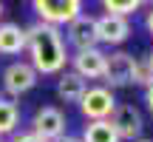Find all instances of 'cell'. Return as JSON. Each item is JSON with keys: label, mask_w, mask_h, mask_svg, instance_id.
I'll list each match as a JSON object with an SVG mask.
<instances>
[{"label": "cell", "mask_w": 153, "mask_h": 142, "mask_svg": "<svg viewBox=\"0 0 153 142\" xmlns=\"http://www.w3.org/2000/svg\"><path fill=\"white\" fill-rule=\"evenodd\" d=\"M136 142H150V139H136Z\"/></svg>", "instance_id": "22"}, {"label": "cell", "mask_w": 153, "mask_h": 142, "mask_svg": "<svg viewBox=\"0 0 153 142\" xmlns=\"http://www.w3.org/2000/svg\"><path fill=\"white\" fill-rule=\"evenodd\" d=\"M128 34H131V26H128L125 17H116V14H102L97 17V40L99 43H125Z\"/></svg>", "instance_id": "9"}, {"label": "cell", "mask_w": 153, "mask_h": 142, "mask_svg": "<svg viewBox=\"0 0 153 142\" xmlns=\"http://www.w3.org/2000/svg\"><path fill=\"white\" fill-rule=\"evenodd\" d=\"M79 142H119V137H116V131L111 128V122L102 120V122H88Z\"/></svg>", "instance_id": "13"}, {"label": "cell", "mask_w": 153, "mask_h": 142, "mask_svg": "<svg viewBox=\"0 0 153 142\" xmlns=\"http://www.w3.org/2000/svg\"><path fill=\"white\" fill-rule=\"evenodd\" d=\"M108 122H111V128L116 131L119 139L136 142V137L142 134V114H139L136 105H116Z\"/></svg>", "instance_id": "5"}, {"label": "cell", "mask_w": 153, "mask_h": 142, "mask_svg": "<svg viewBox=\"0 0 153 142\" xmlns=\"http://www.w3.org/2000/svg\"><path fill=\"white\" fill-rule=\"evenodd\" d=\"M85 91H88V85H85V80H82L79 74H74V71L60 74V80H57V94H60L65 102H79Z\"/></svg>", "instance_id": "12"}, {"label": "cell", "mask_w": 153, "mask_h": 142, "mask_svg": "<svg viewBox=\"0 0 153 142\" xmlns=\"http://www.w3.org/2000/svg\"><path fill=\"white\" fill-rule=\"evenodd\" d=\"M34 85H37V71L28 66V63H11L3 71V88L9 94H14V97L31 91Z\"/></svg>", "instance_id": "7"}, {"label": "cell", "mask_w": 153, "mask_h": 142, "mask_svg": "<svg viewBox=\"0 0 153 142\" xmlns=\"http://www.w3.org/2000/svg\"><path fill=\"white\" fill-rule=\"evenodd\" d=\"M133 85H153V66L148 60H136L133 63Z\"/></svg>", "instance_id": "16"}, {"label": "cell", "mask_w": 153, "mask_h": 142, "mask_svg": "<svg viewBox=\"0 0 153 142\" xmlns=\"http://www.w3.org/2000/svg\"><path fill=\"white\" fill-rule=\"evenodd\" d=\"M65 131V117H62L60 108H51V105H43V108L34 114L31 120V134L40 137L43 142H57Z\"/></svg>", "instance_id": "3"}, {"label": "cell", "mask_w": 153, "mask_h": 142, "mask_svg": "<svg viewBox=\"0 0 153 142\" xmlns=\"http://www.w3.org/2000/svg\"><path fill=\"white\" fill-rule=\"evenodd\" d=\"M34 11L40 14V23L57 28L82 14V0H34Z\"/></svg>", "instance_id": "2"}, {"label": "cell", "mask_w": 153, "mask_h": 142, "mask_svg": "<svg viewBox=\"0 0 153 142\" xmlns=\"http://www.w3.org/2000/svg\"><path fill=\"white\" fill-rule=\"evenodd\" d=\"M0 14H3V3H0Z\"/></svg>", "instance_id": "23"}, {"label": "cell", "mask_w": 153, "mask_h": 142, "mask_svg": "<svg viewBox=\"0 0 153 142\" xmlns=\"http://www.w3.org/2000/svg\"><path fill=\"white\" fill-rule=\"evenodd\" d=\"M26 49L31 51V66L37 74H60L65 68V46H62L60 28L34 23L26 28Z\"/></svg>", "instance_id": "1"}, {"label": "cell", "mask_w": 153, "mask_h": 142, "mask_svg": "<svg viewBox=\"0 0 153 142\" xmlns=\"http://www.w3.org/2000/svg\"><path fill=\"white\" fill-rule=\"evenodd\" d=\"M74 74H79L82 80H97L105 74V54L99 49H85L74 54Z\"/></svg>", "instance_id": "10"}, {"label": "cell", "mask_w": 153, "mask_h": 142, "mask_svg": "<svg viewBox=\"0 0 153 142\" xmlns=\"http://www.w3.org/2000/svg\"><path fill=\"white\" fill-rule=\"evenodd\" d=\"M105 11H108V14H116V17H125L128 20V14H133V11L139 9V0H105Z\"/></svg>", "instance_id": "15"}, {"label": "cell", "mask_w": 153, "mask_h": 142, "mask_svg": "<svg viewBox=\"0 0 153 142\" xmlns=\"http://www.w3.org/2000/svg\"><path fill=\"white\" fill-rule=\"evenodd\" d=\"M79 108H82V114H85V120L102 122V120H108V117L114 114L116 99H114V94H111L108 88H88V91L82 94V99H79Z\"/></svg>", "instance_id": "4"}, {"label": "cell", "mask_w": 153, "mask_h": 142, "mask_svg": "<svg viewBox=\"0 0 153 142\" xmlns=\"http://www.w3.org/2000/svg\"><path fill=\"white\" fill-rule=\"evenodd\" d=\"M148 63H150V66H153V54H150V57H148Z\"/></svg>", "instance_id": "21"}, {"label": "cell", "mask_w": 153, "mask_h": 142, "mask_svg": "<svg viewBox=\"0 0 153 142\" xmlns=\"http://www.w3.org/2000/svg\"><path fill=\"white\" fill-rule=\"evenodd\" d=\"M17 120H20V108H17L11 99H3L0 97V137L11 134L17 128Z\"/></svg>", "instance_id": "14"}, {"label": "cell", "mask_w": 153, "mask_h": 142, "mask_svg": "<svg viewBox=\"0 0 153 142\" xmlns=\"http://www.w3.org/2000/svg\"><path fill=\"white\" fill-rule=\"evenodd\" d=\"M26 49V28L17 23H3L0 26V54H20Z\"/></svg>", "instance_id": "11"}, {"label": "cell", "mask_w": 153, "mask_h": 142, "mask_svg": "<svg viewBox=\"0 0 153 142\" xmlns=\"http://www.w3.org/2000/svg\"><path fill=\"white\" fill-rule=\"evenodd\" d=\"M145 99H148V108L153 111V85H148V91H145Z\"/></svg>", "instance_id": "19"}, {"label": "cell", "mask_w": 153, "mask_h": 142, "mask_svg": "<svg viewBox=\"0 0 153 142\" xmlns=\"http://www.w3.org/2000/svg\"><path fill=\"white\" fill-rule=\"evenodd\" d=\"M145 26H148V31H150V37H153V9L148 11V17H145Z\"/></svg>", "instance_id": "18"}, {"label": "cell", "mask_w": 153, "mask_h": 142, "mask_svg": "<svg viewBox=\"0 0 153 142\" xmlns=\"http://www.w3.org/2000/svg\"><path fill=\"white\" fill-rule=\"evenodd\" d=\"M11 142H43L40 137H34V134H20V137H14Z\"/></svg>", "instance_id": "17"}, {"label": "cell", "mask_w": 153, "mask_h": 142, "mask_svg": "<svg viewBox=\"0 0 153 142\" xmlns=\"http://www.w3.org/2000/svg\"><path fill=\"white\" fill-rule=\"evenodd\" d=\"M57 142H79V139H74V137H60Z\"/></svg>", "instance_id": "20"}, {"label": "cell", "mask_w": 153, "mask_h": 142, "mask_svg": "<svg viewBox=\"0 0 153 142\" xmlns=\"http://www.w3.org/2000/svg\"><path fill=\"white\" fill-rule=\"evenodd\" d=\"M133 57L125 54V51H114V54H105V82L108 85H131L133 82Z\"/></svg>", "instance_id": "6"}, {"label": "cell", "mask_w": 153, "mask_h": 142, "mask_svg": "<svg viewBox=\"0 0 153 142\" xmlns=\"http://www.w3.org/2000/svg\"><path fill=\"white\" fill-rule=\"evenodd\" d=\"M68 40L76 51H85V49H97V17H88L79 14L74 23H68Z\"/></svg>", "instance_id": "8"}]
</instances>
